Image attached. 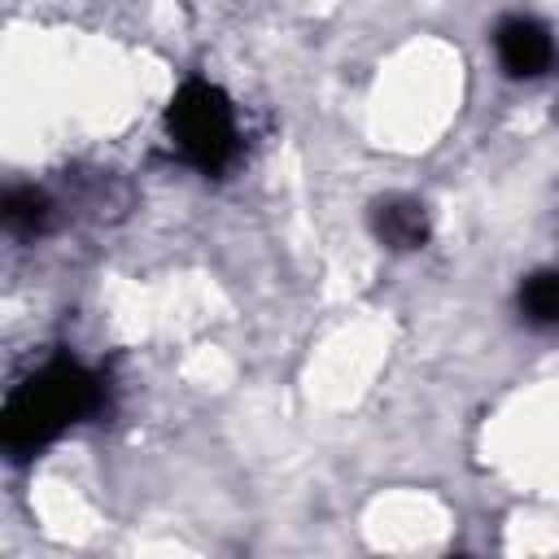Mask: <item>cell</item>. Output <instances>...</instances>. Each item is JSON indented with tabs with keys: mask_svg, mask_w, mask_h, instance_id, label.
<instances>
[{
	"mask_svg": "<svg viewBox=\"0 0 559 559\" xmlns=\"http://www.w3.org/2000/svg\"><path fill=\"white\" fill-rule=\"evenodd\" d=\"M4 227L13 236H44L52 227V201L39 188H13L4 197Z\"/></svg>",
	"mask_w": 559,
	"mask_h": 559,
	"instance_id": "obj_6",
	"label": "cell"
},
{
	"mask_svg": "<svg viewBox=\"0 0 559 559\" xmlns=\"http://www.w3.org/2000/svg\"><path fill=\"white\" fill-rule=\"evenodd\" d=\"M515 306L528 328H559V271H533L520 284Z\"/></svg>",
	"mask_w": 559,
	"mask_h": 559,
	"instance_id": "obj_5",
	"label": "cell"
},
{
	"mask_svg": "<svg viewBox=\"0 0 559 559\" xmlns=\"http://www.w3.org/2000/svg\"><path fill=\"white\" fill-rule=\"evenodd\" d=\"M371 231L384 249H424L428 240V210L415 197H384L371 205Z\"/></svg>",
	"mask_w": 559,
	"mask_h": 559,
	"instance_id": "obj_4",
	"label": "cell"
},
{
	"mask_svg": "<svg viewBox=\"0 0 559 559\" xmlns=\"http://www.w3.org/2000/svg\"><path fill=\"white\" fill-rule=\"evenodd\" d=\"M493 48H498V61H502V70H507L511 79H537V74H546L550 61H555V39H550L546 22L524 17V13L498 22Z\"/></svg>",
	"mask_w": 559,
	"mask_h": 559,
	"instance_id": "obj_3",
	"label": "cell"
},
{
	"mask_svg": "<svg viewBox=\"0 0 559 559\" xmlns=\"http://www.w3.org/2000/svg\"><path fill=\"white\" fill-rule=\"evenodd\" d=\"M166 131H170V144L183 153V162H192L205 175L227 170V162L240 148L236 109H231L227 92L214 87L210 79H188L170 96V105H166Z\"/></svg>",
	"mask_w": 559,
	"mask_h": 559,
	"instance_id": "obj_2",
	"label": "cell"
},
{
	"mask_svg": "<svg viewBox=\"0 0 559 559\" xmlns=\"http://www.w3.org/2000/svg\"><path fill=\"white\" fill-rule=\"evenodd\" d=\"M105 402V380L79 358H52L35 376H26L0 411V445L9 459H35L66 428L96 415Z\"/></svg>",
	"mask_w": 559,
	"mask_h": 559,
	"instance_id": "obj_1",
	"label": "cell"
}]
</instances>
